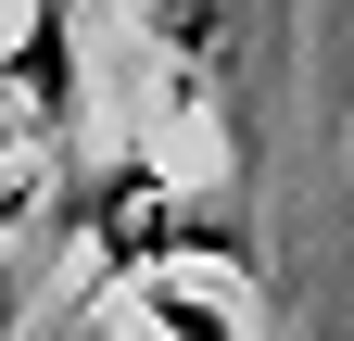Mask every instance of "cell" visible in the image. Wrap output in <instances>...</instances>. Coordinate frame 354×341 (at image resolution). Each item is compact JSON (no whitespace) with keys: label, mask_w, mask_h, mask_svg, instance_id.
I'll return each instance as SVG.
<instances>
[{"label":"cell","mask_w":354,"mask_h":341,"mask_svg":"<svg viewBox=\"0 0 354 341\" xmlns=\"http://www.w3.org/2000/svg\"><path fill=\"white\" fill-rule=\"evenodd\" d=\"M0 89H13V114H38V126H26L38 152H76L88 101H76V26H64V0H26L13 51H0Z\"/></svg>","instance_id":"cell-1"},{"label":"cell","mask_w":354,"mask_h":341,"mask_svg":"<svg viewBox=\"0 0 354 341\" xmlns=\"http://www.w3.org/2000/svg\"><path fill=\"white\" fill-rule=\"evenodd\" d=\"M152 26L177 51H215V38H228V0H152Z\"/></svg>","instance_id":"cell-2"},{"label":"cell","mask_w":354,"mask_h":341,"mask_svg":"<svg viewBox=\"0 0 354 341\" xmlns=\"http://www.w3.org/2000/svg\"><path fill=\"white\" fill-rule=\"evenodd\" d=\"M38 202H51V190H38V164H0V228H38Z\"/></svg>","instance_id":"cell-3"},{"label":"cell","mask_w":354,"mask_h":341,"mask_svg":"<svg viewBox=\"0 0 354 341\" xmlns=\"http://www.w3.org/2000/svg\"><path fill=\"white\" fill-rule=\"evenodd\" d=\"M26 316H38V278H26V266H0V341H26Z\"/></svg>","instance_id":"cell-4"},{"label":"cell","mask_w":354,"mask_h":341,"mask_svg":"<svg viewBox=\"0 0 354 341\" xmlns=\"http://www.w3.org/2000/svg\"><path fill=\"white\" fill-rule=\"evenodd\" d=\"M13 126H26V114H13V89H0V164H13Z\"/></svg>","instance_id":"cell-5"},{"label":"cell","mask_w":354,"mask_h":341,"mask_svg":"<svg viewBox=\"0 0 354 341\" xmlns=\"http://www.w3.org/2000/svg\"><path fill=\"white\" fill-rule=\"evenodd\" d=\"M26 341H64V329H26Z\"/></svg>","instance_id":"cell-6"}]
</instances>
